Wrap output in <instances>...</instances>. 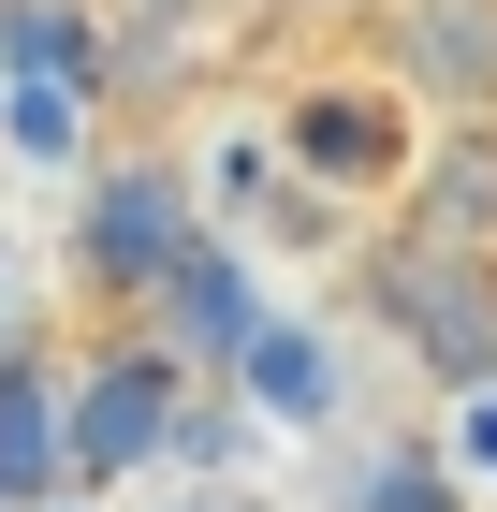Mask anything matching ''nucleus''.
<instances>
[{
    "mask_svg": "<svg viewBox=\"0 0 497 512\" xmlns=\"http://www.w3.org/2000/svg\"><path fill=\"white\" fill-rule=\"evenodd\" d=\"M278 176H307L322 205H395V176H410L424 147V103L381 74V59H337V74H307L293 103H278Z\"/></svg>",
    "mask_w": 497,
    "mask_h": 512,
    "instance_id": "f257e3e1",
    "label": "nucleus"
},
{
    "mask_svg": "<svg viewBox=\"0 0 497 512\" xmlns=\"http://www.w3.org/2000/svg\"><path fill=\"white\" fill-rule=\"evenodd\" d=\"M366 308H381V337H395L439 395H483V381H497V249L381 235V249H366Z\"/></svg>",
    "mask_w": 497,
    "mask_h": 512,
    "instance_id": "f03ea898",
    "label": "nucleus"
},
{
    "mask_svg": "<svg viewBox=\"0 0 497 512\" xmlns=\"http://www.w3.org/2000/svg\"><path fill=\"white\" fill-rule=\"evenodd\" d=\"M205 249V205H191V176L176 161H117V176H88V205H74V293L88 308H117V322H147L161 308V278Z\"/></svg>",
    "mask_w": 497,
    "mask_h": 512,
    "instance_id": "7ed1b4c3",
    "label": "nucleus"
},
{
    "mask_svg": "<svg viewBox=\"0 0 497 512\" xmlns=\"http://www.w3.org/2000/svg\"><path fill=\"white\" fill-rule=\"evenodd\" d=\"M366 59L410 88L424 118H497V0H381Z\"/></svg>",
    "mask_w": 497,
    "mask_h": 512,
    "instance_id": "20e7f679",
    "label": "nucleus"
},
{
    "mask_svg": "<svg viewBox=\"0 0 497 512\" xmlns=\"http://www.w3.org/2000/svg\"><path fill=\"white\" fill-rule=\"evenodd\" d=\"M176 381H191V366L161 352V337H117V352L88 366L74 395H59V454H74V483L147 469V454H161V425H176Z\"/></svg>",
    "mask_w": 497,
    "mask_h": 512,
    "instance_id": "39448f33",
    "label": "nucleus"
},
{
    "mask_svg": "<svg viewBox=\"0 0 497 512\" xmlns=\"http://www.w3.org/2000/svg\"><path fill=\"white\" fill-rule=\"evenodd\" d=\"M395 235H424V249H497V118H424L410 176H395Z\"/></svg>",
    "mask_w": 497,
    "mask_h": 512,
    "instance_id": "423d86ee",
    "label": "nucleus"
},
{
    "mask_svg": "<svg viewBox=\"0 0 497 512\" xmlns=\"http://www.w3.org/2000/svg\"><path fill=\"white\" fill-rule=\"evenodd\" d=\"M88 30H103V88L161 103V88H191V74H205L220 0H88Z\"/></svg>",
    "mask_w": 497,
    "mask_h": 512,
    "instance_id": "0eeeda50",
    "label": "nucleus"
},
{
    "mask_svg": "<svg viewBox=\"0 0 497 512\" xmlns=\"http://www.w3.org/2000/svg\"><path fill=\"white\" fill-rule=\"evenodd\" d=\"M74 454H59V381L44 366H0V498H59Z\"/></svg>",
    "mask_w": 497,
    "mask_h": 512,
    "instance_id": "6e6552de",
    "label": "nucleus"
},
{
    "mask_svg": "<svg viewBox=\"0 0 497 512\" xmlns=\"http://www.w3.org/2000/svg\"><path fill=\"white\" fill-rule=\"evenodd\" d=\"M234 366H249V381H264V410H337V352H307L293 322H249V337H234Z\"/></svg>",
    "mask_w": 497,
    "mask_h": 512,
    "instance_id": "1a4fd4ad",
    "label": "nucleus"
},
{
    "mask_svg": "<svg viewBox=\"0 0 497 512\" xmlns=\"http://www.w3.org/2000/svg\"><path fill=\"white\" fill-rule=\"evenodd\" d=\"M249 15H278V30H351V15H381V0H249Z\"/></svg>",
    "mask_w": 497,
    "mask_h": 512,
    "instance_id": "9d476101",
    "label": "nucleus"
}]
</instances>
